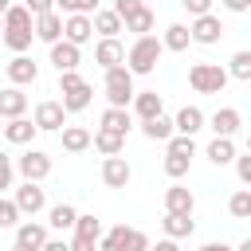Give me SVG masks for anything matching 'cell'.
<instances>
[{
	"mask_svg": "<svg viewBox=\"0 0 251 251\" xmlns=\"http://www.w3.org/2000/svg\"><path fill=\"white\" fill-rule=\"evenodd\" d=\"M51 63H55V71H59V75L75 71V67H78V47H75V43H67V39H59V43L51 47Z\"/></svg>",
	"mask_w": 251,
	"mask_h": 251,
	"instance_id": "7402d4cb",
	"label": "cell"
},
{
	"mask_svg": "<svg viewBox=\"0 0 251 251\" xmlns=\"http://www.w3.org/2000/svg\"><path fill=\"white\" fill-rule=\"evenodd\" d=\"M208 122H212L216 137H231V133H235V129L243 126V118H239V110H235V106H220V110H216V114H212Z\"/></svg>",
	"mask_w": 251,
	"mask_h": 251,
	"instance_id": "ffe728a7",
	"label": "cell"
},
{
	"mask_svg": "<svg viewBox=\"0 0 251 251\" xmlns=\"http://www.w3.org/2000/svg\"><path fill=\"white\" fill-rule=\"evenodd\" d=\"M129 180H133V169H129L126 157H106L102 161V184L106 188H126Z\"/></svg>",
	"mask_w": 251,
	"mask_h": 251,
	"instance_id": "8fae6325",
	"label": "cell"
},
{
	"mask_svg": "<svg viewBox=\"0 0 251 251\" xmlns=\"http://www.w3.org/2000/svg\"><path fill=\"white\" fill-rule=\"evenodd\" d=\"M235 251H251V239H243V243H239V247H235Z\"/></svg>",
	"mask_w": 251,
	"mask_h": 251,
	"instance_id": "816d5d0a",
	"label": "cell"
},
{
	"mask_svg": "<svg viewBox=\"0 0 251 251\" xmlns=\"http://www.w3.org/2000/svg\"><path fill=\"white\" fill-rule=\"evenodd\" d=\"M20 208H16V200H4L0 196V227H20Z\"/></svg>",
	"mask_w": 251,
	"mask_h": 251,
	"instance_id": "74e56055",
	"label": "cell"
},
{
	"mask_svg": "<svg viewBox=\"0 0 251 251\" xmlns=\"http://www.w3.org/2000/svg\"><path fill=\"white\" fill-rule=\"evenodd\" d=\"M141 133H145L149 141H169V137L176 133V122L161 114V118H149V122H141Z\"/></svg>",
	"mask_w": 251,
	"mask_h": 251,
	"instance_id": "f546056e",
	"label": "cell"
},
{
	"mask_svg": "<svg viewBox=\"0 0 251 251\" xmlns=\"http://www.w3.org/2000/svg\"><path fill=\"white\" fill-rule=\"evenodd\" d=\"M35 133H39V126H35V122H27V118H12V122L4 126V137H8L12 145H27Z\"/></svg>",
	"mask_w": 251,
	"mask_h": 251,
	"instance_id": "484cf974",
	"label": "cell"
},
{
	"mask_svg": "<svg viewBox=\"0 0 251 251\" xmlns=\"http://www.w3.org/2000/svg\"><path fill=\"white\" fill-rule=\"evenodd\" d=\"M4 188H12V161H8V153H0V192Z\"/></svg>",
	"mask_w": 251,
	"mask_h": 251,
	"instance_id": "f6af8a7d",
	"label": "cell"
},
{
	"mask_svg": "<svg viewBox=\"0 0 251 251\" xmlns=\"http://www.w3.org/2000/svg\"><path fill=\"white\" fill-rule=\"evenodd\" d=\"M4 71H8V82H12V86H27V82L39 78V67H35V59H27V55H12V63H8Z\"/></svg>",
	"mask_w": 251,
	"mask_h": 251,
	"instance_id": "9a60e30c",
	"label": "cell"
},
{
	"mask_svg": "<svg viewBox=\"0 0 251 251\" xmlns=\"http://www.w3.org/2000/svg\"><path fill=\"white\" fill-rule=\"evenodd\" d=\"M165 145H169V153H180V157H192V153H196V141L184 137V133H173Z\"/></svg>",
	"mask_w": 251,
	"mask_h": 251,
	"instance_id": "ab89813d",
	"label": "cell"
},
{
	"mask_svg": "<svg viewBox=\"0 0 251 251\" xmlns=\"http://www.w3.org/2000/svg\"><path fill=\"white\" fill-rule=\"evenodd\" d=\"M227 75L239 78V82H251V51H235L227 59Z\"/></svg>",
	"mask_w": 251,
	"mask_h": 251,
	"instance_id": "836d02e7",
	"label": "cell"
},
{
	"mask_svg": "<svg viewBox=\"0 0 251 251\" xmlns=\"http://www.w3.org/2000/svg\"><path fill=\"white\" fill-rule=\"evenodd\" d=\"M161 94L157 90H137V98H133V114L141 118V122H149V118H161Z\"/></svg>",
	"mask_w": 251,
	"mask_h": 251,
	"instance_id": "603a6c76",
	"label": "cell"
},
{
	"mask_svg": "<svg viewBox=\"0 0 251 251\" xmlns=\"http://www.w3.org/2000/svg\"><path fill=\"white\" fill-rule=\"evenodd\" d=\"M129 126H133V114H129V110H118V106H106V110H102V126H98V129H114V133L126 137Z\"/></svg>",
	"mask_w": 251,
	"mask_h": 251,
	"instance_id": "d4e9b609",
	"label": "cell"
},
{
	"mask_svg": "<svg viewBox=\"0 0 251 251\" xmlns=\"http://www.w3.org/2000/svg\"><path fill=\"white\" fill-rule=\"evenodd\" d=\"M16 169H20V176L24 180H43V176H51V157L43 153V149H27L20 161H16Z\"/></svg>",
	"mask_w": 251,
	"mask_h": 251,
	"instance_id": "9c48e42d",
	"label": "cell"
},
{
	"mask_svg": "<svg viewBox=\"0 0 251 251\" xmlns=\"http://www.w3.org/2000/svg\"><path fill=\"white\" fill-rule=\"evenodd\" d=\"M149 251H157V247H149Z\"/></svg>",
	"mask_w": 251,
	"mask_h": 251,
	"instance_id": "9f6ffc18",
	"label": "cell"
},
{
	"mask_svg": "<svg viewBox=\"0 0 251 251\" xmlns=\"http://www.w3.org/2000/svg\"><path fill=\"white\" fill-rule=\"evenodd\" d=\"M94 63H98L102 71L122 67V63H126V47H122V39H98V47H94Z\"/></svg>",
	"mask_w": 251,
	"mask_h": 251,
	"instance_id": "2e32d148",
	"label": "cell"
},
{
	"mask_svg": "<svg viewBox=\"0 0 251 251\" xmlns=\"http://www.w3.org/2000/svg\"><path fill=\"white\" fill-rule=\"evenodd\" d=\"M12 251H27V247H12Z\"/></svg>",
	"mask_w": 251,
	"mask_h": 251,
	"instance_id": "db71d44e",
	"label": "cell"
},
{
	"mask_svg": "<svg viewBox=\"0 0 251 251\" xmlns=\"http://www.w3.org/2000/svg\"><path fill=\"white\" fill-rule=\"evenodd\" d=\"M94 149H98L102 157H122L126 137H122V133H114V129H94Z\"/></svg>",
	"mask_w": 251,
	"mask_h": 251,
	"instance_id": "83f0119b",
	"label": "cell"
},
{
	"mask_svg": "<svg viewBox=\"0 0 251 251\" xmlns=\"http://www.w3.org/2000/svg\"><path fill=\"white\" fill-rule=\"evenodd\" d=\"M63 39L75 43V47L90 43V39H94V20H90V16H67V20H63Z\"/></svg>",
	"mask_w": 251,
	"mask_h": 251,
	"instance_id": "4fadbf2b",
	"label": "cell"
},
{
	"mask_svg": "<svg viewBox=\"0 0 251 251\" xmlns=\"http://www.w3.org/2000/svg\"><path fill=\"white\" fill-rule=\"evenodd\" d=\"M227 67H220V63H192V71H188V86L196 90V94H220L224 86H227Z\"/></svg>",
	"mask_w": 251,
	"mask_h": 251,
	"instance_id": "277c9868",
	"label": "cell"
},
{
	"mask_svg": "<svg viewBox=\"0 0 251 251\" xmlns=\"http://www.w3.org/2000/svg\"><path fill=\"white\" fill-rule=\"evenodd\" d=\"M24 110H27V94H24L20 86H4V90H0V114H4V122L24 118Z\"/></svg>",
	"mask_w": 251,
	"mask_h": 251,
	"instance_id": "d6986e66",
	"label": "cell"
},
{
	"mask_svg": "<svg viewBox=\"0 0 251 251\" xmlns=\"http://www.w3.org/2000/svg\"><path fill=\"white\" fill-rule=\"evenodd\" d=\"M43 251H71V243H63V239H47Z\"/></svg>",
	"mask_w": 251,
	"mask_h": 251,
	"instance_id": "7dc6e473",
	"label": "cell"
},
{
	"mask_svg": "<svg viewBox=\"0 0 251 251\" xmlns=\"http://www.w3.org/2000/svg\"><path fill=\"white\" fill-rule=\"evenodd\" d=\"M180 4H184V12H188L192 20H200V16H208V12H212V4H216V0H180Z\"/></svg>",
	"mask_w": 251,
	"mask_h": 251,
	"instance_id": "60d3db41",
	"label": "cell"
},
{
	"mask_svg": "<svg viewBox=\"0 0 251 251\" xmlns=\"http://www.w3.org/2000/svg\"><path fill=\"white\" fill-rule=\"evenodd\" d=\"M141 8H145L141 0H114V12H118L122 20H129V16H133V12H141Z\"/></svg>",
	"mask_w": 251,
	"mask_h": 251,
	"instance_id": "b9f144b4",
	"label": "cell"
},
{
	"mask_svg": "<svg viewBox=\"0 0 251 251\" xmlns=\"http://www.w3.org/2000/svg\"><path fill=\"white\" fill-rule=\"evenodd\" d=\"M161 43H165V51H188V43H192L188 24H169L165 35H161Z\"/></svg>",
	"mask_w": 251,
	"mask_h": 251,
	"instance_id": "f1b7e54d",
	"label": "cell"
},
{
	"mask_svg": "<svg viewBox=\"0 0 251 251\" xmlns=\"http://www.w3.org/2000/svg\"><path fill=\"white\" fill-rule=\"evenodd\" d=\"M90 20H94V31H98L102 39H118V31H126V20H122L114 8H98Z\"/></svg>",
	"mask_w": 251,
	"mask_h": 251,
	"instance_id": "e0dca14e",
	"label": "cell"
},
{
	"mask_svg": "<svg viewBox=\"0 0 251 251\" xmlns=\"http://www.w3.org/2000/svg\"><path fill=\"white\" fill-rule=\"evenodd\" d=\"M227 12H251V0H220Z\"/></svg>",
	"mask_w": 251,
	"mask_h": 251,
	"instance_id": "bcb514c9",
	"label": "cell"
},
{
	"mask_svg": "<svg viewBox=\"0 0 251 251\" xmlns=\"http://www.w3.org/2000/svg\"><path fill=\"white\" fill-rule=\"evenodd\" d=\"M149 247H153L149 235L137 231V227H126V224L110 227V231L102 235V243H98V251H149Z\"/></svg>",
	"mask_w": 251,
	"mask_h": 251,
	"instance_id": "5b68a950",
	"label": "cell"
},
{
	"mask_svg": "<svg viewBox=\"0 0 251 251\" xmlns=\"http://www.w3.org/2000/svg\"><path fill=\"white\" fill-rule=\"evenodd\" d=\"M55 4L59 0H27V12L31 16H47V12H55Z\"/></svg>",
	"mask_w": 251,
	"mask_h": 251,
	"instance_id": "ee69618b",
	"label": "cell"
},
{
	"mask_svg": "<svg viewBox=\"0 0 251 251\" xmlns=\"http://www.w3.org/2000/svg\"><path fill=\"white\" fill-rule=\"evenodd\" d=\"M8 8H12V0H0V39H4V16H8Z\"/></svg>",
	"mask_w": 251,
	"mask_h": 251,
	"instance_id": "681fc988",
	"label": "cell"
},
{
	"mask_svg": "<svg viewBox=\"0 0 251 251\" xmlns=\"http://www.w3.org/2000/svg\"><path fill=\"white\" fill-rule=\"evenodd\" d=\"M59 8L67 16H90V12H98V0H59Z\"/></svg>",
	"mask_w": 251,
	"mask_h": 251,
	"instance_id": "f35d334b",
	"label": "cell"
},
{
	"mask_svg": "<svg viewBox=\"0 0 251 251\" xmlns=\"http://www.w3.org/2000/svg\"><path fill=\"white\" fill-rule=\"evenodd\" d=\"M98 243H102V224H98L94 216H78L71 251H98Z\"/></svg>",
	"mask_w": 251,
	"mask_h": 251,
	"instance_id": "ba28073f",
	"label": "cell"
},
{
	"mask_svg": "<svg viewBox=\"0 0 251 251\" xmlns=\"http://www.w3.org/2000/svg\"><path fill=\"white\" fill-rule=\"evenodd\" d=\"M35 39H43L47 47H55V43L63 39V16H59V12L35 16Z\"/></svg>",
	"mask_w": 251,
	"mask_h": 251,
	"instance_id": "ac0fdd59",
	"label": "cell"
},
{
	"mask_svg": "<svg viewBox=\"0 0 251 251\" xmlns=\"http://www.w3.org/2000/svg\"><path fill=\"white\" fill-rule=\"evenodd\" d=\"M161 227H165V235H169V239H188L196 224H192V216H169V212H165Z\"/></svg>",
	"mask_w": 251,
	"mask_h": 251,
	"instance_id": "4dcf8cb0",
	"label": "cell"
},
{
	"mask_svg": "<svg viewBox=\"0 0 251 251\" xmlns=\"http://www.w3.org/2000/svg\"><path fill=\"white\" fill-rule=\"evenodd\" d=\"M208 161H212V165H231V161H235V145H231V137H212V145H208Z\"/></svg>",
	"mask_w": 251,
	"mask_h": 251,
	"instance_id": "1f68e13d",
	"label": "cell"
},
{
	"mask_svg": "<svg viewBox=\"0 0 251 251\" xmlns=\"http://www.w3.org/2000/svg\"><path fill=\"white\" fill-rule=\"evenodd\" d=\"M161 51H165V43H161L157 35H141V39H133V47L126 51V67H129L133 75H153Z\"/></svg>",
	"mask_w": 251,
	"mask_h": 251,
	"instance_id": "3957f363",
	"label": "cell"
},
{
	"mask_svg": "<svg viewBox=\"0 0 251 251\" xmlns=\"http://www.w3.org/2000/svg\"><path fill=\"white\" fill-rule=\"evenodd\" d=\"M102 86H106V102L118 106V110H129L133 98H137V90H133V71H129L126 63H122V67H110Z\"/></svg>",
	"mask_w": 251,
	"mask_h": 251,
	"instance_id": "7a4b0ae2",
	"label": "cell"
},
{
	"mask_svg": "<svg viewBox=\"0 0 251 251\" xmlns=\"http://www.w3.org/2000/svg\"><path fill=\"white\" fill-rule=\"evenodd\" d=\"M227 212H231L235 220H251V188H239V192H231V200H227Z\"/></svg>",
	"mask_w": 251,
	"mask_h": 251,
	"instance_id": "e575fe53",
	"label": "cell"
},
{
	"mask_svg": "<svg viewBox=\"0 0 251 251\" xmlns=\"http://www.w3.org/2000/svg\"><path fill=\"white\" fill-rule=\"evenodd\" d=\"M4 126H8V122H4V114H0V129H4Z\"/></svg>",
	"mask_w": 251,
	"mask_h": 251,
	"instance_id": "f5cc1de1",
	"label": "cell"
},
{
	"mask_svg": "<svg viewBox=\"0 0 251 251\" xmlns=\"http://www.w3.org/2000/svg\"><path fill=\"white\" fill-rule=\"evenodd\" d=\"M247 153H251V137H247Z\"/></svg>",
	"mask_w": 251,
	"mask_h": 251,
	"instance_id": "11a10c76",
	"label": "cell"
},
{
	"mask_svg": "<svg viewBox=\"0 0 251 251\" xmlns=\"http://www.w3.org/2000/svg\"><path fill=\"white\" fill-rule=\"evenodd\" d=\"M126 31H133L137 39H141V35H149V31H153V12H149V8L133 12V16L126 20Z\"/></svg>",
	"mask_w": 251,
	"mask_h": 251,
	"instance_id": "d590c367",
	"label": "cell"
},
{
	"mask_svg": "<svg viewBox=\"0 0 251 251\" xmlns=\"http://www.w3.org/2000/svg\"><path fill=\"white\" fill-rule=\"evenodd\" d=\"M94 145V133L86 129V126H67L63 129V149L67 153H82V149H90Z\"/></svg>",
	"mask_w": 251,
	"mask_h": 251,
	"instance_id": "4316f807",
	"label": "cell"
},
{
	"mask_svg": "<svg viewBox=\"0 0 251 251\" xmlns=\"http://www.w3.org/2000/svg\"><path fill=\"white\" fill-rule=\"evenodd\" d=\"M188 31H192V43H204V47H212V43H220V35H224V20L208 12V16L192 20V24H188Z\"/></svg>",
	"mask_w": 251,
	"mask_h": 251,
	"instance_id": "30bf717a",
	"label": "cell"
},
{
	"mask_svg": "<svg viewBox=\"0 0 251 251\" xmlns=\"http://www.w3.org/2000/svg\"><path fill=\"white\" fill-rule=\"evenodd\" d=\"M157 251H180V247H176V239H169V235H165V239L157 243Z\"/></svg>",
	"mask_w": 251,
	"mask_h": 251,
	"instance_id": "c3c4849f",
	"label": "cell"
},
{
	"mask_svg": "<svg viewBox=\"0 0 251 251\" xmlns=\"http://www.w3.org/2000/svg\"><path fill=\"white\" fill-rule=\"evenodd\" d=\"M235 176L251 188V153H247V157H235Z\"/></svg>",
	"mask_w": 251,
	"mask_h": 251,
	"instance_id": "7bdbcfd3",
	"label": "cell"
},
{
	"mask_svg": "<svg viewBox=\"0 0 251 251\" xmlns=\"http://www.w3.org/2000/svg\"><path fill=\"white\" fill-rule=\"evenodd\" d=\"M16 208H20L24 216H35V212H43V208H47V196H43V188H39L35 180H24V184L16 188Z\"/></svg>",
	"mask_w": 251,
	"mask_h": 251,
	"instance_id": "7c38bea8",
	"label": "cell"
},
{
	"mask_svg": "<svg viewBox=\"0 0 251 251\" xmlns=\"http://www.w3.org/2000/svg\"><path fill=\"white\" fill-rule=\"evenodd\" d=\"M173 122H176V133H184V137H192L196 129H204V110H200V106H180Z\"/></svg>",
	"mask_w": 251,
	"mask_h": 251,
	"instance_id": "cb8c5ba5",
	"label": "cell"
},
{
	"mask_svg": "<svg viewBox=\"0 0 251 251\" xmlns=\"http://www.w3.org/2000/svg\"><path fill=\"white\" fill-rule=\"evenodd\" d=\"M43 243H47V227L43 224H20L16 227V247H27V251H43Z\"/></svg>",
	"mask_w": 251,
	"mask_h": 251,
	"instance_id": "44dd1931",
	"label": "cell"
},
{
	"mask_svg": "<svg viewBox=\"0 0 251 251\" xmlns=\"http://www.w3.org/2000/svg\"><path fill=\"white\" fill-rule=\"evenodd\" d=\"M192 208H196V196L184 184H169L165 188V212L169 216H192Z\"/></svg>",
	"mask_w": 251,
	"mask_h": 251,
	"instance_id": "5bb4252c",
	"label": "cell"
},
{
	"mask_svg": "<svg viewBox=\"0 0 251 251\" xmlns=\"http://www.w3.org/2000/svg\"><path fill=\"white\" fill-rule=\"evenodd\" d=\"M59 94H63V106H67V114H78V110H86L90 106V82L82 78V75H75V71H67V75H59Z\"/></svg>",
	"mask_w": 251,
	"mask_h": 251,
	"instance_id": "8992f818",
	"label": "cell"
},
{
	"mask_svg": "<svg viewBox=\"0 0 251 251\" xmlns=\"http://www.w3.org/2000/svg\"><path fill=\"white\" fill-rule=\"evenodd\" d=\"M31 122H35L39 129H47V133H63V129H67V106L47 98V102L35 106V118H31Z\"/></svg>",
	"mask_w": 251,
	"mask_h": 251,
	"instance_id": "52a82bcc",
	"label": "cell"
},
{
	"mask_svg": "<svg viewBox=\"0 0 251 251\" xmlns=\"http://www.w3.org/2000/svg\"><path fill=\"white\" fill-rule=\"evenodd\" d=\"M47 224H51L55 231H67V227H75V224H78V212H75L71 204H55V208L47 212Z\"/></svg>",
	"mask_w": 251,
	"mask_h": 251,
	"instance_id": "d6a6232c",
	"label": "cell"
},
{
	"mask_svg": "<svg viewBox=\"0 0 251 251\" xmlns=\"http://www.w3.org/2000/svg\"><path fill=\"white\" fill-rule=\"evenodd\" d=\"M31 39H35V16L27 12V4H12L8 16H4V43H8V51L24 55L31 47Z\"/></svg>",
	"mask_w": 251,
	"mask_h": 251,
	"instance_id": "6da1fadb",
	"label": "cell"
},
{
	"mask_svg": "<svg viewBox=\"0 0 251 251\" xmlns=\"http://www.w3.org/2000/svg\"><path fill=\"white\" fill-rule=\"evenodd\" d=\"M188 165H192V157H180V153H165V173H169L173 180H180V176L188 173Z\"/></svg>",
	"mask_w": 251,
	"mask_h": 251,
	"instance_id": "8d00e7d4",
	"label": "cell"
},
{
	"mask_svg": "<svg viewBox=\"0 0 251 251\" xmlns=\"http://www.w3.org/2000/svg\"><path fill=\"white\" fill-rule=\"evenodd\" d=\"M200 251H235V247H227V243H204Z\"/></svg>",
	"mask_w": 251,
	"mask_h": 251,
	"instance_id": "f907efd6",
	"label": "cell"
}]
</instances>
